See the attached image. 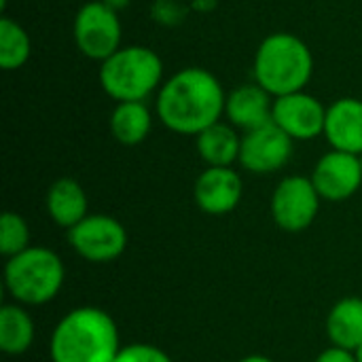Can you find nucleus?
<instances>
[{
  "label": "nucleus",
  "instance_id": "nucleus-1",
  "mask_svg": "<svg viewBox=\"0 0 362 362\" xmlns=\"http://www.w3.org/2000/svg\"><path fill=\"white\" fill-rule=\"evenodd\" d=\"M227 93L206 68L187 66L163 81L155 98L157 119L174 134L199 136L225 117Z\"/></svg>",
  "mask_w": 362,
  "mask_h": 362
},
{
  "label": "nucleus",
  "instance_id": "nucleus-2",
  "mask_svg": "<svg viewBox=\"0 0 362 362\" xmlns=\"http://www.w3.org/2000/svg\"><path fill=\"white\" fill-rule=\"evenodd\" d=\"M121 335L115 318L100 308L68 312L51 335V362H115L121 352Z\"/></svg>",
  "mask_w": 362,
  "mask_h": 362
},
{
  "label": "nucleus",
  "instance_id": "nucleus-3",
  "mask_svg": "<svg viewBox=\"0 0 362 362\" xmlns=\"http://www.w3.org/2000/svg\"><path fill=\"white\" fill-rule=\"evenodd\" d=\"M314 74V55L303 38L291 32L265 36L255 51L252 76L269 95L303 91Z\"/></svg>",
  "mask_w": 362,
  "mask_h": 362
},
{
  "label": "nucleus",
  "instance_id": "nucleus-4",
  "mask_svg": "<svg viewBox=\"0 0 362 362\" xmlns=\"http://www.w3.org/2000/svg\"><path fill=\"white\" fill-rule=\"evenodd\" d=\"M100 85L108 98L119 102H144L163 85V62L144 45L115 51L100 64Z\"/></svg>",
  "mask_w": 362,
  "mask_h": 362
},
{
  "label": "nucleus",
  "instance_id": "nucleus-5",
  "mask_svg": "<svg viewBox=\"0 0 362 362\" xmlns=\"http://www.w3.org/2000/svg\"><path fill=\"white\" fill-rule=\"evenodd\" d=\"M66 267L57 252L30 246L6 259L4 286L19 305H45L57 297L64 286Z\"/></svg>",
  "mask_w": 362,
  "mask_h": 362
},
{
  "label": "nucleus",
  "instance_id": "nucleus-6",
  "mask_svg": "<svg viewBox=\"0 0 362 362\" xmlns=\"http://www.w3.org/2000/svg\"><path fill=\"white\" fill-rule=\"evenodd\" d=\"M72 34L81 55L102 64L121 49L123 28L119 13L108 8L102 0H93L76 11Z\"/></svg>",
  "mask_w": 362,
  "mask_h": 362
},
{
  "label": "nucleus",
  "instance_id": "nucleus-7",
  "mask_svg": "<svg viewBox=\"0 0 362 362\" xmlns=\"http://www.w3.org/2000/svg\"><path fill=\"white\" fill-rule=\"evenodd\" d=\"M322 197L318 195L312 178L286 176L278 182L272 195V218L288 233H299L312 227L318 216Z\"/></svg>",
  "mask_w": 362,
  "mask_h": 362
},
{
  "label": "nucleus",
  "instance_id": "nucleus-8",
  "mask_svg": "<svg viewBox=\"0 0 362 362\" xmlns=\"http://www.w3.org/2000/svg\"><path fill=\"white\" fill-rule=\"evenodd\" d=\"M68 242L89 263H112L127 248V231L108 214H89L68 229Z\"/></svg>",
  "mask_w": 362,
  "mask_h": 362
},
{
  "label": "nucleus",
  "instance_id": "nucleus-9",
  "mask_svg": "<svg viewBox=\"0 0 362 362\" xmlns=\"http://www.w3.org/2000/svg\"><path fill=\"white\" fill-rule=\"evenodd\" d=\"M272 121L293 140H316L325 136L327 106L305 89L295 91L274 98Z\"/></svg>",
  "mask_w": 362,
  "mask_h": 362
},
{
  "label": "nucleus",
  "instance_id": "nucleus-10",
  "mask_svg": "<svg viewBox=\"0 0 362 362\" xmlns=\"http://www.w3.org/2000/svg\"><path fill=\"white\" fill-rule=\"evenodd\" d=\"M293 138L274 121L257 129L244 132L240 148V165L252 174H274L293 157Z\"/></svg>",
  "mask_w": 362,
  "mask_h": 362
},
{
  "label": "nucleus",
  "instance_id": "nucleus-11",
  "mask_svg": "<svg viewBox=\"0 0 362 362\" xmlns=\"http://www.w3.org/2000/svg\"><path fill=\"white\" fill-rule=\"evenodd\" d=\"M310 178L322 199L346 202L362 187L361 155L329 151L318 159Z\"/></svg>",
  "mask_w": 362,
  "mask_h": 362
},
{
  "label": "nucleus",
  "instance_id": "nucleus-12",
  "mask_svg": "<svg viewBox=\"0 0 362 362\" xmlns=\"http://www.w3.org/2000/svg\"><path fill=\"white\" fill-rule=\"evenodd\" d=\"M242 176L233 168H206L193 187L195 204L210 216L233 212L242 202Z\"/></svg>",
  "mask_w": 362,
  "mask_h": 362
},
{
  "label": "nucleus",
  "instance_id": "nucleus-13",
  "mask_svg": "<svg viewBox=\"0 0 362 362\" xmlns=\"http://www.w3.org/2000/svg\"><path fill=\"white\" fill-rule=\"evenodd\" d=\"M325 138L333 151L362 155V100L339 98L327 106Z\"/></svg>",
  "mask_w": 362,
  "mask_h": 362
},
{
  "label": "nucleus",
  "instance_id": "nucleus-14",
  "mask_svg": "<svg viewBox=\"0 0 362 362\" xmlns=\"http://www.w3.org/2000/svg\"><path fill=\"white\" fill-rule=\"evenodd\" d=\"M274 95H269L259 83L240 85L227 93L225 117L235 129L250 132L272 123Z\"/></svg>",
  "mask_w": 362,
  "mask_h": 362
},
{
  "label": "nucleus",
  "instance_id": "nucleus-15",
  "mask_svg": "<svg viewBox=\"0 0 362 362\" xmlns=\"http://www.w3.org/2000/svg\"><path fill=\"white\" fill-rule=\"evenodd\" d=\"M47 212L51 216V221L64 229H72L74 225H78L85 216H89L87 208V193L81 187L78 180L74 178H57L49 191H47V199H45Z\"/></svg>",
  "mask_w": 362,
  "mask_h": 362
},
{
  "label": "nucleus",
  "instance_id": "nucleus-16",
  "mask_svg": "<svg viewBox=\"0 0 362 362\" xmlns=\"http://www.w3.org/2000/svg\"><path fill=\"white\" fill-rule=\"evenodd\" d=\"M195 148L208 168H233L240 161L242 136L231 123L218 121L195 136Z\"/></svg>",
  "mask_w": 362,
  "mask_h": 362
},
{
  "label": "nucleus",
  "instance_id": "nucleus-17",
  "mask_svg": "<svg viewBox=\"0 0 362 362\" xmlns=\"http://www.w3.org/2000/svg\"><path fill=\"white\" fill-rule=\"evenodd\" d=\"M327 335L333 346L354 352L362 346V299L346 297L327 316Z\"/></svg>",
  "mask_w": 362,
  "mask_h": 362
},
{
  "label": "nucleus",
  "instance_id": "nucleus-18",
  "mask_svg": "<svg viewBox=\"0 0 362 362\" xmlns=\"http://www.w3.org/2000/svg\"><path fill=\"white\" fill-rule=\"evenodd\" d=\"M110 134L123 146L144 142L153 129V112L146 102H119L110 112Z\"/></svg>",
  "mask_w": 362,
  "mask_h": 362
},
{
  "label": "nucleus",
  "instance_id": "nucleus-19",
  "mask_svg": "<svg viewBox=\"0 0 362 362\" xmlns=\"http://www.w3.org/2000/svg\"><path fill=\"white\" fill-rule=\"evenodd\" d=\"M34 341V320L19 305H2L0 310V350L8 356H19Z\"/></svg>",
  "mask_w": 362,
  "mask_h": 362
},
{
  "label": "nucleus",
  "instance_id": "nucleus-20",
  "mask_svg": "<svg viewBox=\"0 0 362 362\" xmlns=\"http://www.w3.org/2000/svg\"><path fill=\"white\" fill-rule=\"evenodd\" d=\"M32 55V38L28 30L11 17L0 19V68L6 72L19 70Z\"/></svg>",
  "mask_w": 362,
  "mask_h": 362
},
{
  "label": "nucleus",
  "instance_id": "nucleus-21",
  "mask_svg": "<svg viewBox=\"0 0 362 362\" xmlns=\"http://www.w3.org/2000/svg\"><path fill=\"white\" fill-rule=\"evenodd\" d=\"M30 248V227L23 216L4 212L0 218V252L11 259Z\"/></svg>",
  "mask_w": 362,
  "mask_h": 362
},
{
  "label": "nucleus",
  "instance_id": "nucleus-22",
  "mask_svg": "<svg viewBox=\"0 0 362 362\" xmlns=\"http://www.w3.org/2000/svg\"><path fill=\"white\" fill-rule=\"evenodd\" d=\"M115 362H174L170 354H165L161 348L151 344H132L123 346Z\"/></svg>",
  "mask_w": 362,
  "mask_h": 362
},
{
  "label": "nucleus",
  "instance_id": "nucleus-23",
  "mask_svg": "<svg viewBox=\"0 0 362 362\" xmlns=\"http://www.w3.org/2000/svg\"><path fill=\"white\" fill-rule=\"evenodd\" d=\"M151 13L159 23H165V25H176L185 17V8L176 0H157Z\"/></svg>",
  "mask_w": 362,
  "mask_h": 362
},
{
  "label": "nucleus",
  "instance_id": "nucleus-24",
  "mask_svg": "<svg viewBox=\"0 0 362 362\" xmlns=\"http://www.w3.org/2000/svg\"><path fill=\"white\" fill-rule=\"evenodd\" d=\"M314 362H356V356H354V352H350V350L331 346V348H327L325 352H320L318 358Z\"/></svg>",
  "mask_w": 362,
  "mask_h": 362
},
{
  "label": "nucleus",
  "instance_id": "nucleus-25",
  "mask_svg": "<svg viewBox=\"0 0 362 362\" xmlns=\"http://www.w3.org/2000/svg\"><path fill=\"white\" fill-rule=\"evenodd\" d=\"M108 8H112L115 13H121V11H125L129 4H132V0H102Z\"/></svg>",
  "mask_w": 362,
  "mask_h": 362
},
{
  "label": "nucleus",
  "instance_id": "nucleus-26",
  "mask_svg": "<svg viewBox=\"0 0 362 362\" xmlns=\"http://www.w3.org/2000/svg\"><path fill=\"white\" fill-rule=\"evenodd\" d=\"M214 6H216V0H193V8H195V11L208 13V11H212Z\"/></svg>",
  "mask_w": 362,
  "mask_h": 362
},
{
  "label": "nucleus",
  "instance_id": "nucleus-27",
  "mask_svg": "<svg viewBox=\"0 0 362 362\" xmlns=\"http://www.w3.org/2000/svg\"><path fill=\"white\" fill-rule=\"evenodd\" d=\"M240 362H274V361H272V358H267V356H263V354H250V356L242 358Z\"/></svg>",
  "mask_w": 362,
  "mask_h": 362
},
{
  "label": "nucleus",
  "instance_id": "nucleus-28",
  "mask_svg": "<svg viewBox=\"0 0 362 362\" xmlns=\"http://www.w3.org/2000/svg\"><path fill=\"white\" fill-rule=\"evenodd\" d=\"M354 356H356V362H362V346L354 350Z\"/></svg>",
  "mask_w": 362,
  "mask_h": 362
},
{
  "label": "nucleus",
  "instance_id": "nucleus-29",
  "mask_svg": "<svg viewBox=\"0 0 362 362\" xmlns=\"http://www.w3.org/2000/svg\"><path fill=\"white\" fill-rule=\"evenodd\" d=\"M0 8H2V11L6 8V0H0Z\"/></svg>",
  "mask_w": 362,
  "mask_h": 362
},
{
  "label": "nucleus",
  "instance_id": "nucleus-30",
  "mask_svg": "<svg viewBox=\"0 0 362 362\" xmlns=\"http://www.w3.org/2000/svg\"><path fill=\"white\" fill-rule=\"evenodd\" d=\"M361 163H362V155H361Z\"/></svg>",
  "mask_w": 362,
  "mask_h": 362
}]
</instances>
